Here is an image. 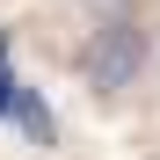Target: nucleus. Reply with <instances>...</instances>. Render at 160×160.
I'll use <instances>...</instances> for the list:
<instances>
[{
  "label": "nucleus",
  "mask_w": 160,
  "mask_h": 160,
  "mask_svg": "<svg viewBox=\"0 0 160 160\" xmlns=\"http://www.w3.org/2000/svg\"><path fill=\"white\" fill-rule=\"evenodd\" d=\"M146 29H138V22H102V29H88V44H80V80H88V88L95 95H124L131 88V80H138L146 73Z\"/></svg>",
  "instance_id": "f257e3e1"
},
{
  "label": "nucleus",
  "mask_w": 160,
  "mask_h": 160,
  "mask_svg": "<svg viewBox=\"0 0 160 160\" xmlns=\"http://www.w3.org/2000/svg\"><path fill=\"white\" fill-rule=\"evenodd\" d=\"M8 109H15V80L0 73V117H8Z\"/></svg>",
  "instance_id": "7ed1b4c3"
},
{
  "label": "nucleus",
  "mask_w": 160,
  "mask_h": 160,
  "mask_svg": "<svg viewBox=\"0 0 160 160\" xmlns=\"http://www.w3.org/2000/svg\"><path fill=\"white\" fill-rule=\"evenodd\" d=\"M8 117H15L22 131H29V138H37V146H51V109H44V102H37L29 88H15V109H8Z\"/></svg>",
  "instance_id": "f03ea898"
}]
</instances>
